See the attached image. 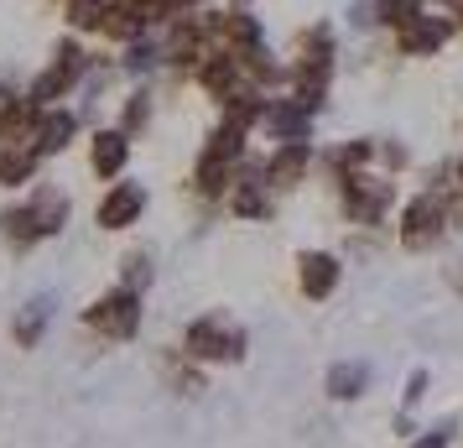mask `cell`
Returning <instances> with one entry per match:
<instances>
[{
	"label": "cell",
	"mask_w": 463,
	"mask_h": 448,
	"mask_svg": "<svg viewBox=\"0 0 463 448\" xmlns=\"http://www.w3.org/2000/svg\"><path fill=\"white\" fill-rule=\"evenodd\" d=\"M68 219H73V198L58 183H32V188H22L16 204L0 209V245H11L16 256H26V251H37V245L63 235Z\"/></svg>",
	"instance_id": "obj_1"
},
{
	"label": "cell",
	"mask_w": 463,
	"mask_h": 448,
	"mask_svg": "<svg viewBox=\"0 0 463 448\" xmlns=\"http://www.w3.org/2000/svg\"><path fill=\"white\" fill-rule=\"evenodd\" d=\"M89 68H94V52L84 47V37H58L52 43V58H47L32 79H26V100L37 110H47V105H68L79 89H84V79H89Z\"/></svg>",
	"instance_id": "obj_2"
},
{
	"label": "cell",
	"mask_w": 463,
	"mask_h": 448,
	"mask_svg": "<svg viewBox=\"0 0 463 448\" xmlns=\"http://www.w3.org/2000/svg\"><path fill=\"white\" fill-rule=\"evenodd\" d=\"M79 323H84L99 344H130L136 334H141V323H146L141 292H130V287H120V281H115L109 292H99V298L79 313Z\"/></svg>",
	"instance_id": "obj_3"
},
{
	"label": "cell",
	"mask_w": 463,
	"mask_h": 448,
	"mask_svg": "<svg viewBox=\"0 0 463 448\" xmlns=\"http://www.w3.org/2000/svg\"><path fill=\"white\" fill-rule=\"evenodd\" d=\"M245 329L240 323H230L224 313H203V319H193L188 329H183V355H188L193 365H234L240 355H245Z\"/></svg>",
	"instance_id": "obj_4"
},
{
	"label": "cell",
	"mask_w": 463,
	"mask_h": 448,
	"mask_svg": "<svg viewBox=\"0 0 463 448\" xmlns=\"http://www.w3.org/2000/svg\"><path fill=\"white\" fill-rule=\"evenodd\" d=\"M146 209H151L146 183H136V177H115V183H105L99 204H94V224H99L105 235H126V230L141 224V214Z\"/></svg>",
	"instance_id": "obj_5"
},
{
	"label": "cell",
	"mask_w": 463,
	"mask_h": 448,
	"mask_svg": "<svg viewBox=\"0 0 463 448\" xmlns=\"http://www.w3.org/2000/svg\"><path fill=\"white\" fill-rule=\"evenodd\" d=\"M84 136V115L73 105H47L37 110V126H32V141H37V157L52 162V157H63L73 141Z\"/></svg>",
	"instance_id": "obj_6"
},
{
	"label": "cell",
	"mask_w": 463,
	"mask_h": 448,
	"mask_svg": "<svg viewBox=\"0 0 463 448\" xmlns=\"http://www.w3.org/2000/svg\"><path fill=\"white\" fill-rule=\"evenodd\" d=\"M37 167H43V157H37V141L32 136H16V130H0V188L22 193L37 183Z\"/></svg>",
	"instance_id": "obj_7"
},
{
	"label": "cell",
	"mask_w": 463,
	"mask_h": 448,
	"mask_svg": "<svg viewBox=\"0 0 463 448\" xmlns=\"http://www.w3.org/2000/svg\"><path fill=\"white\" fill-rule=\"evenodd\" d=\"M130 167V136L115 126H99L89 130V172L99 177V183H115V177H126Z\"/></svg>",
	"instance_id": "obj_8"
},
{
	"label": "cell",
	"mask_w": 463,
	"mask_h": 448,
	"mask_svg": "<svg viewBox=\"0 0 463 448\" xmlns=\"http://www.w3.org/2000/svg\"><path fill=\"white\" fill-rule=\"evenodd\" d=\"M52 313H58V298L52 292H37V298H26L16 313H11V339L16 349H37L47 339V329H52Z\"/></svg>",
	"instance_id": "obj_9"
},
{
	"label": "cell",
	"mask_w": 463,
	"mask_h": 448,
	"mask_svg": "<svg viewBox=\"0 0 463 448\" xmlns=\"http://www.w3.org/2000/svg\"><path fill=\"white\" fill-rule=\"evenodd\" d=\"M307 162H313V151H307V141H281L276 147V157L266 162V188H292V183H302V172H307Z\"/></svg>",
	"instance_id": "obj_10"
},
{
	"label": "cell",
	"mask_w": 463,
	"mask_h": 448,
	"mask_svg": "<svg viewBox=\"0 0 463 448\" xmlns=\"http://www.w3.org/2000/svg\"><path fill=\"white\" fill-rule=\"evenodd\" d=\"M297 281H302V292L313 302H323L338 287V261L328 251H307V256L297 261Z\"/></svg>",
	"instance_id": "obj_11"
},
{
	"label": "cell",
	"mask_w": 463,
	"mask_h": 448,
	"mask_svg": "<svg viewBox=\"0 0 463 448\" xmlns=\"http://www.w3.org/2000/svg\"><path fill=\"white\" fill-rule=\"evenodd\" d=\"M99 37H105L109 47H126V43H136V37H146V26H141V16H136L130 0H109L105 22H99Z\"/></svg>",
	"instance_id": "obj_12"
},
{
	"label": "cell",
	"mask_w": 463,
	"mask_h": 448,
	"mask_svg": "<svg viewBox=\"0 0 463 448\" xmlns=\"http://www.w3.org/2000/svg\"><path fill=\"white\" fill-rule=\"evenodd\" d=\"M156 68H162V43H156V32H146V37H136V43L120 47V73H126V79H146Z\"/></svg>",
	"instance_id": "obj_13"
},
{
	"label": "cell",
	"mask_w": 463,
	"mask_h": 448,
	"mask_svg": "<svg viewBox=\"0 0 463 448\" xmlns=\"http://www.w3.org/2000/svg\"><path fill=\"white\" fill-rule=\"evenodd\" d=\"M438 224H442V209L432 204V198H417V204L406 209V230H401V240H406L411 251H421L427 240H438Z\"/></svg>",
	"instance_id": "obj_14"
},
{
	"label": "cell",
	"mask_w": 463,
	"mask_h": 448,
	"mask_svg": "<svg viewBox=\"0 0 463 448\" xmlns=\"http://www.w3.org/2000/svg\"><path fill=\"white\" fill-rule=\"evenodd\" d=\"M151 115H156V100H151V89H130L126 100H120V115H115V130H126L130 141H136V136H146Z\"/></svg>",
	"instance_id": "obj_15"
},
{
	"label": "cell",
	"mask_w": 463,
	"mask_h": 448,
	"mask_svg": "<svg viewBox=\"0 0 463 448\" xmlns=\"http://www.w3.org/2000/svg\"><path fill=\"white\" fill-rule=\"evenodd\" d=\"M109 0H63V32L68 37H99Z\"/></svg>",
	"instance_id": "obj_16"
},
{
	"label": "cell",
	"mask_w": 463,
	"mask_h": 448,
	"mask_svg": "<svg viewBox=\"0 0 463 448\" xmlns=\"http://www.w3.org/2000/svg\"><path fill=\"white\" fill-rule=\"evenodd\" d=\"M442 37H448V22L417 16V22H406V32H401V47H406V52H432Z\"/></svg>",
	"instance_id": "obj_17"
},
{
	"label": "cell",
	"mask_w": 463,
	"mask_h": 448,
	"mask_svg": "<svg viewBox=\"0 0 463 448\" xmlns=\"http://www.w3.org/2000/svg\"><path fill=\"white\" fill-rule=\"evenodd\" d=\"M120 287L146 292L151 287V251H130V256H120Z\"/></svg>",
	"instance_id": "obj_18"
},
{
	"label": "cell",
	"mask_w": 463,
	"mask_h": 448,
	"mask_svg": "<svg viewBox=\"0 0 463 448\" xmlns=\"http://www.w3.org/2000/svg\"><path fill=\"white\" fill-rule=\"evenodd\" d=\"M359 386H364V365H334L328 370V391L334 396H359Z\"/></svg>",
	"instance_id": "obj_19"
},
{
	"label": "cell",
	"mask_w": 463,
	"mask_h": 448,
	"mask_svg": "<svg viewBox=\"0 0 463 448\" xmlns=\"http://www.w3.org/2000/svg\"><path fill=\"white\" fill-rule=\"evenodd\" d=\"M380 16L396 22V26H406V22H417L421 16V0H380Z\"/></svg>",
	"instance_id": "obj_20"
},
{
	"label": "cell",
	"mask_w": 463,
	"mask_h": 448,
	"mask_svg": "<svg viewBox=\"0 0 463 448\" xmlns=\"http://www.w3.org/2000/svg\"><path fill=\"white\" fill-rule=\"evenodd\" d=\"M52 5H63V0H52Z\"/></svg>",
	"instance_id": "obj_21"
}]
</instances>
